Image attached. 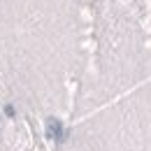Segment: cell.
<instances>
[{
	"instance_id": "1",
	"label": "cell",
	"mask_w": 151,
	"mask_h": 151,
	"mask_svg": "<svg viewBox=\"0 0 151 151\" xmlns=\"http://www.w3.org/2000/svg\"><path fill=\"white\" fill-rule=\"evenodd\" d=\"M47 137H49V139H54V142H58V139L63 137V126L58 123L56 119H51V121H49V126H47Z\"/></svg>"
}]
</instances>
